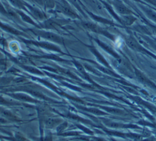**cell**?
<instances>
[{
	"label": "cell",
	"mask_w": 156,
	"mask_h": 141,
	"mask_svg": "<svg viewBox=\"0 0 156 141\" xmlns=\"http://www.w3.org/2000/svg\"><path fill=\"white\" fill-rule=\"evenodd\" d=\"M126 44L128 46L134 50H138L140 48L139 43L135 40V39L133 37H127L126 40Z\"/></svg>",
	"instance_id": "7a4b0ae2"
},
{
	"label": "cell",
	"mask_w": 156,
	"mask_h": 141,
	"mask_svg": "<svg viewBox=\"0 0 156 141\" xmlns=\"http://www.w3.org/2000/svg\"><path fill=\"white\" fill-rule=\"evenodd\" d=\"M143 10L147 17L156 23V12L148 7L143 8Z\"/></svg>",
	"instance_id": "3957f363"
},
{
	"label": "cell",
	"mask_w": 156,
	"mask_h": 141,
	"mask_svg": "<svg viewBox=\"0 0 156 141\" xmlns=\"http://www.w3.org/2000/svg\"><path fill=\"white\" fill-rule=\"evenodd\" d=\"M34 1H37V2H39V1H41V0H34Z\"/></svg>",
	"instance_id": "8fae6325"
},
{
	"label": "cell",
	"mask_w": 156,
	"mask_h": 141,
	"mask_svg": "<svg viewBox=\"0 0 156 141\" xmlns=\"http://www.w3.org/2000/svg\"><path fill=\"white\" fill-rule=\"evenodd\" d=\"M114 6H115V9L117 11V12H118L119 14L122 15V16L130 15H132V12L121 2L116 1L114 3Z\"/></svg>",
	"instance_id": "6da1fadb"
},
{
	"label": "cell",
	"mask_w": 156,
	"mask_h": 141,
	"mask_svg": "<svg viewBox=\"0 0 156 141\" xmlns=\"http://www.w3.org/2000/svg\"><path fill=\"white\" fill-rule=\"evenodd\" d=\"M136 77L138 78V79L141 81V82H145V83H146L147 82V79L145 78V76H144L141 73H140V72H136Z\"/></svg>",
	"instance_id": "8992f818"
},
{
	"label": "cell",
	"mask_w": 156,
	"mask_h": 141,
	"mask_svg": "<svg viewBox=\"0 0 156 141\" xmlns=\"http://www.w3.org/2000/svg\"><path fill=\"white\" fill-rule=\"evenodd\" d=\"M2 114L4 117H7V118H13V115H12V114L10 113V112H9L7 111V110H3V111H2Z\"/></svg>",
	"instance_id": "ba28073f"
},
{
	"label": "cell",
	"mask_w": 156,
	"mask_h": 141,
	"mask_svg": "<svg viewBox=\"0 0 156 141\" xmlns=\"http://www.w3.org/2000/svg\"><path fill=\"white\" fill-rule=\"evenodd\" d=\"M15 139L16 141H24L25 140L24 138L20 134H16Z\"/></svg>",
	"instance_id": "9c48e42d"
},
{
	"label": "cell",
	"mask_w": 156,
	"mask_h": 141,
	"mask_svg": "<svg viewBox=\"0 0 156 141\" xmlns=\"http://www.w3.org/2000/svg\"><path fill=\"white\" fill-rule=\"evenodd\" d=\"M6 103H7L6 101L3 98L0 96V104H6Z\"/></svg>",
	"instance_id": "30bf717a"
},
{
	"label": "cell",
	"mask_w": 156,
	"mask_h": 141,
	"mask_svg": "<svg viewBox=\"0 0 156 141\" xmlns=\"http://www.w3.org/2000/svg\"><path fill=\"white\" fill-rule=\"evenodd\" d=\"M60 120L57 118H49L47 119L46 121V126L48 128H52L54 126H55L57 124H58Z\"/></svg>",
	"instance_id": "277c9868"
},
{
	"label": "cell",
	"mask_w": 156,
	"mask_h": 141,
	"mask_svg": "<svg viewBox=\"0 0 156 141\" xmlns=\"http://www.w3.org/2000/svg\"><path fill=\"white\" fill-rule=\"evenodd\" d=\"M122 20H123L124 23H125L127 25H130V24H132L136 19H135V18L133 17L131 15H130L122 16Z\"/></svg>",
	"instance_id": "5b68a950"
},
{
	"label": "cell",
	"mask_w": 156,
	"mask_h": 141,
	"mask_svg": "<svg viewBox=\"0 0 156 141\" xmlns=\"http://www.w3.org/2000/svg\"><path fill=\"white\" fill-rule=\"evenodd\" d=\"M45 37H47L48 38L51 39V40H58V38L56 35H55L54 34H51V33L46 34L45 35Z\"/></svg>",
	"instance_id": "52a82bcc"
}]
</instances>
